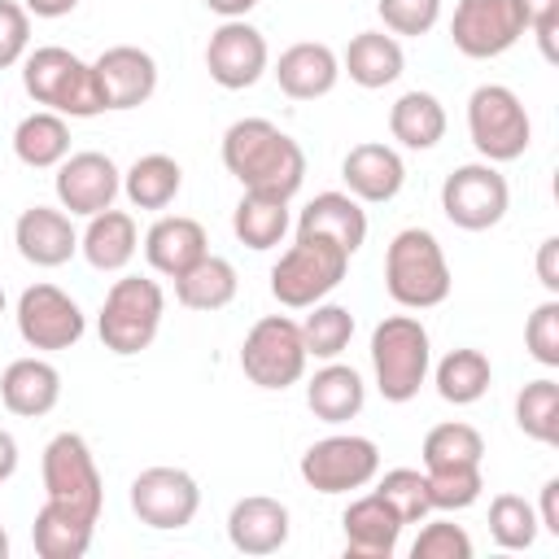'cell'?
Wrapping results in <instances>:
<instances>
[{
  "label": "cell",
  "mask_w": 559,
  "mask_h": 559,
  "mask_svg": "<svg viewBox=\"0 0 559 559\" xmlns=\"http://www.w3.org/2000/svg\"><path fill=\"white\" fill-rule=\"evenodd\" d=\"M223 166L245 192L293 201L306 179L301 144L280 131L271 118H236L223 131Z\"/></svg>",
  "instance_id": "obj_1"
},
{
  "label": "cell",
  "mask_w": 559,
  "mask_h": 559,
  "mask_svg": "<svg viewBox=\"0 0 559 559\" xmlns=\"http://www.w3.org/2000/svg\"><path fill=\"white\" fill-rule=\"evenodd\" d=\"M22 87L35 105H44L61 118H96L109 109L96 66L61 44H44L22 57Z\"/></svg>",
  "instance_id": "obj_2"
},
{
  "label": "cell",
  "mask_w": 559,
  "mask_h": 559,
  "mask_svg": "<svg viewBox=\"0 0 559 559\" xmlns=\"http://www.w3.org/2000/svg\"><path fill=\"white\" fill-rule=\"evenodd\" d=\"M384 288L402 310H432L450 297V262L428 227H402L384 249Z\"/></svg>",
  "instance_id": "obj_3"
},
{
  "label": "cell",
  "mask_w": 559,
  "mask_h": 559,
  "mask_svg": "<svg viewBox=\"0 0 559 559\" xmlns=\"http://www.w3.org/2000/svg\"><path fill=\"white\" fill-rule=\"evenodd\" d=\"M371 371L384 402H411L432 371V341L415 314H384L371 328Z\"/></svg>",
  "instance_id": "obj_4"
},
{
  "label": "cell",
  "mask_w": 559,
  "mask_h": 559,
  "mask_svg": "<svg viewBox=\"0 0 559 559\" xmlns=\"http://www.w3.org/2000/svg\"><path fill=\"white\" fill-rule=\"evenodd\" d=\"M162 314H166L162 284L148 280V275H122V280L109 284V293L100 301V314H96L100 345L118 358H131V354H140L157 341Z\"/></svg>",
  "instance_id": "obj_5"
},
{
  "label": "cell",
  "mask_w": 559,
  "mask_h": 559,
  "mask_svg": "<svg viewBox=\"0 0 559 559\" xmlns=\"http://www.w3.org/2000/svg\"><path fill=\"white\" fill-rule=\"evenodd\" d=\"M39 472H44V502H52V507H61L79 520H92V524L100 520L105 480H100L92 445L79 432H57L44 445Z\"/></svg>",
  "instance_id": "obj_6"
},
{
  "label": "cell",
  "mask_w": 559,
  "mask_h": 559,
  "mask_svg": "<svg viewBox=\"0 0 559 559\" xmlns=\"http://www.w3.org/2000/svg\"><path fill=\"white\" fill-rule=\"evenodd\" d=\"M349 271V253L319 236H297L271 266V297L288 310H310Z\"/></svg>",
  "instance_id": "obj_7"
},
{
  "label": "cell",
  "mask_w": 559,
  "mask_h": 559,
  "mask_svg": "<svg viewBox=\"0 0 559 559\" xmlns=\"http://www.w3.org/2000/svg\"><path fill=\"white\" fill-rule=\"evenodd\" d=\"M467 135L480 153V162H515L533 144V122L524 100L507 83H480L467 96Z\"/></svg>",
  "instance_id": "obj_8"
},
{
  "label": "cell",
  "mask_w": 559,
  "mask_h": 559,
  "mask_svg": "<svg viewBox=\"0 0 559 559\" xmlns=\"http://www.w3.org/2000/svg\"><path fill=\"white\" fill-rule=\"evenodd\" d=\"M306 341H301V323L288 319V314H266L258 319L245 341H240V371L258 384V389H288L306 376Z\"/></svg>",
  "instance_id": "obj_9"
},
{
  "label": "cell",
  "mask_w": 559,
  "mask_h": 559,
  "mask_svg": "<svg viewBox=\"0 0 559 559\" xmlns=\"http://www.w3.org/2000/svg\"><path fill=\"white\" fill-rule=\"evenodd\" d=\"M511 188L493 162H463L441 183V214L463 231H489L507 218Z\"/></svg>",
  "instance_id": "obj_10"
},
{
  "label": "cell",
  "mask_w": 559,
  "mask_h": 559,
  "mask_svg": "<svg viewBox=\"0 0 559 559\" xmlns=\"http://www.w3.org/2000/svg\"><path fill=\"white\" fill-rule=\"evenodd\" d=\"M297 472L314 493H349L380 476V445L358 432H332L301 454Z\"/></svg>",
  "instance_id": "obj_11"
},
{
  "label": "cell",
  "mask_w": 559,
  "mask_h": 559,
  "mask_svg": "<svg viewBox=\"0 0 559 559\" xmlns=\"http://www.w3.org/2000/svg\"><path fill=\"white\" fill-rule=\"evenodd\" d=\"M17 336L31 345V349H70L83 341L87 332V319L79 310V301L70 293H61L57 284H31L22 288L17 297Z\"/></svg>",
  "instance_id": "obj_12"
},
{
  "label": "cell",
  "mask_w": 559,
  "mask_h": 559,
  "mask_svg": "<svg viewBox=\"0 0 559 559\" xmlns=\"http://www.w3.org/2000/svg\"><path fill=\"white\" fill-rule=\"evenodd\" d=\"M524 31L528 26L520 13V0H459L450 17V39L472 61L502 57L507 48L520 44Z\"/></svg>",
  "instance_id": "obj_13"
},
{
  "label": "cell",
  "mask_w": 559,
  "mask_h": 559,
  "mask_svg": "<svg viewBox=\"0 0 559 559\" xmlns=\"http://www.w3.org/2000/svg\"><path fill=\"white\" fill-rule=\"evenodd\" d=\"M131 511L157 533L188 528L201 511V489L183 467H144L131 480Z\"/></svg>",
  "instance_id": "obj_14"
},
{
  "label": "cell",
  "mask_w": 559,
  "mask_h": 559,
  "mask_svg": "<svg viewBox=\"0 0 559 559\" xmlns=\"http://www.w3.org/2000/svg\"><path fill=\"white\" fill-rule=\"evenodd\" d=\"M266 66H271V48H266V35L258 26H249L245 17L218 22V31L205 44V70L218 87L245 92L266 74Z\"/></svg>",
  "instance_id": "obj_15"
},
{
  "label": "cell",
  "mask_w": 559,
  "mask_h": 559,
  "mask_svg": "<svg viewBox=\"0 0 559 559\" xmlns=\"http://www.w3.org/2000/svg\"><path fill=\"white\" fill-rule=\"evenodd\" d=\"M57 205L74 218H92L100 210L114 205V197L122 192V170L114 166L109 153H96V148H83V153H70L61 166H57Z\"/></svg>",
  "instance_id": "obj_16"
},
{
  "label": "cell",
  "mask_w": 559,
  "mask_h": 559,
  "mask_svg": "<svg viewBox=\"0 0 559 559\" xmlns=\"http://www.w3.org/2000/svg\"><path fill=\"white\" fill-rule=\"evenodd\" d=\"M92 66H96L109 109H140L157 92V61H153V52H144L135 44H114Z\"/></svg>",
  "instance_id": "obj_17"
},
{
  "label": "cell",
  "mask_w": 559,
  "mask_h": 559,
  "mask_svg": "<svg viewBox=\"0 0 559 559\" xmlns=\"http://www.w3.org/2000/svg\"><path fill=\"white\" fill-rule=\"evenodd\" d=\"M13 245L31 266H66L79 253V231L61 205H31L13 223Z\"/></svg>",
  "instance_id": "obj_18"
},
{
  "label": "cell",
  "mask_w": 559,
  "mask_h": 559,
  "mask_svg": "<svg viewBox=\"0 0 559 559\" xmlns=\"http://www.w3.org/2000/svg\"><path fill=\"white\" fill-rule=\"evenodd\" d=\"M341 179H345V192L354 201H367V205H384L402 192L406 183V162L397 148L380 144V140H362L345 153L341 162Z\"/></svg>",
  "instance_id": "obj_19"
},
{
  "label": "cell",
  "mask_w": 559,
  "mask_h": 559,
  "mask_svg": "<svg viewBox=\"0 0 559 559\" xmlns=\"http://www.w3.org/2000/svg\"><path fill=\"white\" fill-rule=\"evenodd\" d=\"M345 528V555L349 559H393L397 537H402V520L393 515V507L371 489L362 498H354L341 515Z\"/></svg>",
  "instance_id": "obj_20"
},
{
  "label": "cell",
  "mask_w": 559,
  "mask_h": 559,
  "mask_svg": "<svg viewBox=\"0 0 559 559\" xmlns=\"http://www.w3.org/2000/svg\"><path fill=\"white\" fill-rule=\"evenodd\" d=\"M0 402L9 415L17 419H39L48 415L57 402H61V371L31 354V358H13L4 371H0Z\"/></svg>",
  "instance_id": "obj_21"
},
{
  "label": "cell",
  "mask_w": 559,
  "mask_h": 559,
  "mask_svg": "<svg viewBox=\"0 0 559 559\" xmlns=\"http://www.w3.org/2000/svg\"><path fill=\"white\" fill-rule=\"evenodd\" d=\"M288 507L266 493H249L227 511V542L240 555H275L288 542Z\"/></svg>",
  "instance_id": "obj_22"
},
{
  "label": "cell",
  "mask_w": 559,
  "mask_h": 559,
  "mask_svg": "<svg viewBox=\"0 0 559 559\" xmlns=\"http://www.w3.org/2000/svg\"><path fill=\"white\" fill-rule=\"evenodd\" d=\"M271 74H275V83H280L284 96H293V100H319V96H328L336 87L341 57L328 44H319V39H301V44H293V48L280 52V61H275Z\"/></svg>",
  "instance_id": "obj_23"
},
{
  "label": "cell",
  "mask_w": 559,
  "mask_h": 559,
  "mask_svg": "<svg viewBox=\"0 0 559 559\" xmlns=\"http://www.w3.org/2000/svg\"><path fill=\"white\" fill-rule=\"evenodd\" d=\"M297 236H319L345 249L349 258L367 240V210L349 192H319L301 214H297Z\"/></svg>",
  "instance_id": "obj_24"
},
{
  "label": "cell",
  "mask_w": 559,
  "mask_h": 559,
  "mask_svg": "<svg viewBox=\"0 0 559 559\" xmlns=\"http://www.w3.org/2000/svg\"><path fill=\"white\" fill-rule=\"evenodd\" d=\"M210 253V236L197 218L188 214H162L148 231H144V258L157 275L175 280L179 271H188L197 258Z\"/></svg>",
  "instance_id": "obj_25"
},
{
  "label": "cell",
  "mask_w": 559,
  "mask_h": 559,
  "mask_svg": "<svg viewBox=\"0 0 559 559\" xmlns=\"http://www.w3.org/2000/svg\"><path fill=\"white\" fill-rule=\"evenodd\" d=\"M135 249H140V227L127 210H114V205L92 214L79 236V253L87 258L92 271H127Z\"/></svg>",
  "instance_id": "obj_26"
},
{
  "label": "cell",
  "mask_w": 559,
  "mask_h": 559,
  "mask_svg": "<svg viewBox=\"0 0 559 559\" xmlns=\"http://www.w3.org/2000/svg\"><path fill=\"white\" fill-rule=\"evenodd\" d=\"M402 70H406V52H402L397 35H384V31H358L341 57V74H349V83H358L367 92L397 83Z\"/></svg>",
  "instance_id": "obj_27"
},
{
  "label": "cell",
  "mask_w": 559,
  "mask_h": 559,
  "mask_svg": "<svg viewBox=\"0 0 559 559\" xmlns=\"http://www.w3.org/2000/svg\"><path fill=\"white\" fill-rule=\"evenodd\" d=\"M362 402H367L362 376H358L354 367L336 362V358H328V362L310 376V384H306V406H310V415L323 419V424H345V419H354V415L362 411Z\"/></svg>",
  "instance_id": "obj_28"
},
{
  "label": "cell",
  "mask_w": 559,
  "mask_h": 559,
  "mask_svg": "<svg viewBox=\"0 0 559 559\" xmlns=\"http://www.w3.org/2000/svg\"><path fill=\"white\" fill-rule=\"evenodd\" d=\"M236 288H240V275H236V266H231L227 258H218V253H205V258H197L188 271L175 275V301H179L183 310H201V314L231 306V301H236Z\"/></svg>",
  "instance_id": "obj_29"
},
{
  "label": "cell",
  "mask_w": 559,
  "mask_h": 559,
  "mask_svg": "<svg viewBox=\"0 0 559 559\" xmlns=\"http://www.w3.org/2000/svg\"><path fill=\"white\" fill-rule=\"evenodd\" d=\"M389 135L411 148V153H424V148H437L441 135H445V105L432 96V92H402L393 105H389Z\"/></svg>",
  "instance_id": "obj_30"
},
{
  "label": "cell",
  "mask_w": 559,
  "mask_h": 559,
  "mask_svg": "<svg viewBox=\"0 0 559 559\" xmlns=\"http://www.w3.org/2000/svg\"><path fill=\"white\" fill-rule=\"evenodd\" d=\"M13 157L31 170H57L70 157V122L52 109H35L13 127Z\"/></svg>",
  "instance_id": "obj_31"
},
{
  "label": "cell",
  "mask_w": 559,
  "mask_h": 559,
  "mask_svg": "<svg viewBox=\"0 0 559 559\" xmlns=\"http://www.w3.org/2000/svg\"><path fill=\"white\" fill-rule=\"evenodd\" d=\"M183 188V170L170 153H144L127 166L122 175V192L135 210H166Z\"/></svg>",
  "instance_id": "obj_32"
},
{
  "label": "cell",
  "mask_w": 559,
  "mask_h": 559,
  "mask_svg": "<svg viewBox=\"0 0 559 559\" xmlns=\"http://www.w3.org/2000/svg\"><path fill=\"white\" fill-rule=\"evenodd\" d=\"M432 384H437L441 402L472 406V402H480V397L489 393V384H493V367H489V358H485L480 349L463 345V349H450V354L437 362Z\"/></svg>",
  "instance_id": "obj_33"
},
{
  "label": "cell",
  "mask_w": 559,
  "mask_h": 559,
  "mask_svg": "<svg viewBox=\"0 0 559 559\" xmlns=\"http://www.w3.org/2000/svg\"><path fill=\"white\" fill-rule=\"evenodd\" d=\"M92 533H96L92 520H79L52 502H44L35 511V524H31V542H35L39 559H83L92 546Z\"/></svg>",
  "instance_id": "obj_34"
},
{
  "label": "cell",
  "mask_w": 559,
  "mask_h": 559,
  "mask_svg": "<svg viewBox=\"0 0 559 559\" xmlns=\"http://www.w3.org/2000/svg\"><path fill=\"white\" fill-rule=\"evenodd\" d=\"M288 201H280V197H262V192H245L240 201H236V210H231V231H236V240L240 245H249V249H275L284 236H288Z\"/></svg>",
  "instance_id": "obj_35"
},
{
  "label": "cell",
  "mask_w": 559,
  "mask_h": 559,
  "mask_svg": "<svg viewBox=\"0 0 559 559\" xmlns=\"http://www.w3.org/2000/svg\"><path fill=\"white\" fill-rule=\"evenodd\" d=\"M515 428L542 445H559V384L550 376L528 380L515 393Z\"/></svg>",
  "instance_id": "obj_36"
},
{
  "label": "cell",
  "mask_w": 559,
  "mask_h": 559,
  "mask_svg": "<svg viewBox=\"0 0 559 559\" xmlns=\"http://www.w3.org/2000/svg\"><path fill=\"white\" fill-rule=\"evenodd\" d=\"M354 336V314L349 306H336V301H314L306 323H301V341H306V354L310 358H341L345 345Z\"/></svg>",
  "instance_id": "obj_37"
},
{
  "label": "cell",
  "mask_w": 559,
  "mask_h": 559,
  "mask_svg": "<svg viewBox=\"0 0 559 559\" xmlns=\"http://www.w3.org/2000/svg\"><path fill=\"white\" fill-rule=\"evenodd\" d=\"M424 480H428L432 511H463L485 489L480 463H437V467H424Z\"/></svg>",
  "instance_id": "obj_38"
},
{
  "label": "cell",
  "mask_w": 559,
  "mask_h": 559,
  "mask_svg": "<svg viewBox=\"0 0 559 559\" xmlns=\"http://www.w3.org/2000/svg\"><path fill=\"white\" fill-rule=\"evenodd\" d=\"M542 524H537V511L528 498L520 493H498L489 502V537L502 546V550H528L537 542Z\"/></svg>",
  "instance_id": "obj_39"
},
{
  "label": "cell",
  "mask_w": 559,
  "mask_h": 559,
  "mask_svg": "<svg viewBox=\"0 0 559 559\" xmlns=\"http://www.w3.org/2000/svg\"><path fill=\"white\" fill-rule=\"evenodd\" d=\"M480 459H485V437L472 424H463V419L437 424L424 437V467H437V463H480Z\"/></svg>",
  "instance_id": "obj_40"
},
{
  "label": "cell",
  "mask_w": 559,
  "mask_h": 559,
  "mask_svg": "<svg viewBox=\"0 0 559 559\" xmlns=\"http://www.w3.org/2000/svg\"><path fill=\"white\" fill-rule=\"evenodd\" d=\"M376 493L393 507V515H397L402 524H419V520H428V511H432V502H428V480H424L419 467H393V472H384L380 485H376Z\"/></svg>",
  "instance_id": "obj_41"
},
{
  "label": "cell",
  "mask_w": 559,
  "mask_h": 559,
  "mask_svg": "<svg viewBox=\"0 0 559 559\" xmlns=\"http://www.w3.org/2000/svg\"><path fill=\"white\" fill-rule=\"evenodd\" d=\"M424 524V520H419ZM411 559H472V537L463 524L450 520H428L419 537L411 542Z\"/></svg>",
  "instance_id": "obj_42"
},
{
  "label": "cell",
  "mask_w": 559,
  "mask_h": 559,
  "mask_svg": "<svg viewBox=\"0 0 559 559\" xmlns=\"http://www.w3.org/2000/svg\"><path fill=\"white\" fill-rule=\"evenodd\" d=\"M376 13L389 35H428L441 22V0H376Z\"/></svg>",
  "instance_id": "obj_43"
},
{
  "label": "cell",
  "mask_w": 559,
  "mask_h": 559,
  "mask_svg": "<svg viewBox=\"0 0 559 559\" xmlns=\"http://www.w3.org/2000/svg\"><path fill=\"white\" fill-rule=\"evenodd\" d=\"M524 345L542 367H559V297H546L528 323H524Z\"/></svg>",
  "instance_id": "obj_44"
},
{
  "label": "cell",
  "mask_w": 559,
  "mask_h": 559,
  "mask_svg": "<svg viewBox=\"0 0 559 559\" xmlns=\"http://www.w3.org/2000/svg\"><path fill=\"white\" fill-rule=\"evenodd\" d=\"M31 52V13L17 0H0V70Z\"/></svg>",
  "instance_id": "obj_45"
},
{
  "label": "cell",
  "mask_w": 559,
  "mask_h": 559,
  "mask_svg": "<svg viewBox=\"0 0 559 559\" xmlns=\"http://www.w3.org/2000/svg\"><path fill=\"white\" fill-rule=\"evenodd\" d=\"M520 13H524V26L537 35V48L546 61L559 57L555 48V31H559V0H520Z\"/></svg>",
  "instance_id": "obj_46"
},
{
  "label": "cell",
  "mask_w": 559,
  "mask_h": 559,
  "mask_svg": "<svg viewBox=\"0 0 559 559\" xmlns=\"http://www.w3.org/2000/svg\"><path fill=\"white\" fill-rule=\"evenodd\" d=\"M537 280L550 297H559V236H546L537 245Z\"/></svg>",
  "instance_id": "obj_47"
},
{
  "label": "cell",
  "mask_w": 559,
  "mask_h": 559,
  "mask_svg": "<svg viewBox=\"0 0 559 559\" xmlns=\"http://www.w3.org/2000/svg\"><path fill=\"white\" fill-rule=\"evenodd\" d=\"M533 511H537V524L559 537V476H550V480L542 485V502H537Z\"/></svg>",
  "instance_id": "obj_48"
},
{
  "label": "cell",
  "mask_w": 559,
  "mask_h": 559,
  "mask_svg": "<svg viewBox=\"0 0 559 559\" xmlns=\"http://www.w3.org/2000/svg\"><path fill=\"white\" fill-rule=\"evenodd\" d=\"M22 9L31 17H66V13L79 9V0H22Z\"/></svg>",
  "instance_id": "obj_49"
},
{
  "label": "cell",
  "mask_w": 559,
  "mask_h": 559,
  "mask_svg": "<svg viewBox=\"0 0 559 559\" xmlns=\"http://www.w3.org/2000/svg\"><path fill=\"white\" fill-rule=\"evenodd\" d=\"M13 472H17V441H13V432L0 428V485H4Z\"/></svg>",
  "instance_id": "obj_50"
},
{
  "label": "cell",
  "mask_w": 559,
  "mask_h": 559,
  "mask_svg": "<svg viewBox=\"0 0 559 559\" xmlns=\"http://www.w3.org/2000/svg\"><path fill=\"white\" fill-rule=\"evenodd\" d=\"M253 4H258V0H205V9H210V13H218L223 22H227V17H245Z\"/></svg>",
  "instance_id": "obj_51"
},
{
  "label": "cell",
  "mask_w": 559,
  "mask_h": 559,
  "mask_svg": "<svg viewBox=\"0 0 559 559\" xmlns=\"http://www.w3.org/2000/svg\"><path fill=\"white\" fill-rule=\"evenodd\" d=\"M0 559H9V533L0 528Z\"/></svg>",
  "instance_id": "obj_52"
},
{
  "label": "cell",
  "mask_w": 559,
  "mask_h": 559,
  "mask_svg": "<svg viewBox=\"0 0 559 559\" xmlns=\"http://www.w3.org/2000/svg\"><path fill=\"white\" fill-rule=\"evenodd\" d=\"M0 314H4V288H0Z\"/></svg>",
  "instance_id": "obj_53"
}]
</instances>
